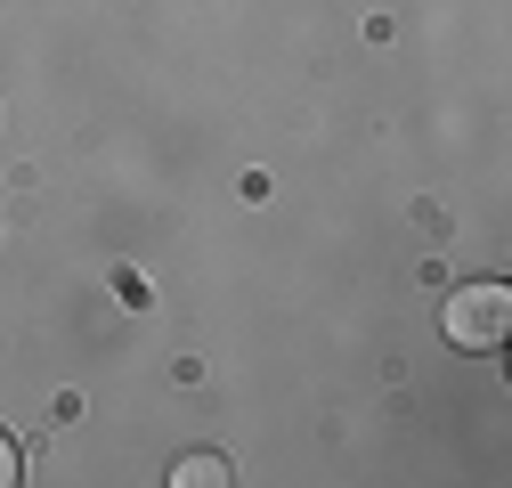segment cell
Masks as SVG:
<instances>
[{
	"label": "cell",
	"mask_w": 512,
	"mask_h": 488,
	"mask_svg": "<svg viewBox=\"0 0 512 488\" xmlns=\"http://www.w3.org/2000/svg\"><path fill=\"white\" fill-rule=\"evenodd\" d=\"M439 326H447V342L456 350H504V334H512V285H496V277H472V285H456L447 293V310H439Z\"/></svg>",
	"instance_id": "1"
},
{
	"label": "cell",
	"mask_w": 512,
	"mask_h": 488,
	"mask_svg": "<svg viewBox=\"0 0 512 488\" xmlns=\"http://www.w3.org/2000/svg\"><path fill=\"white\" fill-rule=\"evenodd\" d=\"M220 480H228V464H220L212 448H196V456L171 464V488H220Z\"/></svg>",
	"instance_id": "2"
},
{
	"label": "cell",
	"mask_w": 512,
	"mask_h": 488,
	"mask_svg": "<svg viewBox=\"0 0 512 488\" xmlns=\"http://www.w3.org/2000/svg\"><path fill=\"white\" fill-rule=\"evenodd\" d=\"M17 480H25V448L0 432V488H17Z\"/></svg>",
	"instance_id": "3"
}]
</instances>
